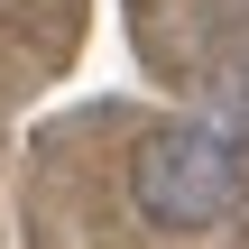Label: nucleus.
Segmentation results:
<instances>
[{
    "instance_id": "1",
    "label": "nucleus",
    "mask_w": 249,
    "mask_h": 249,
    "mask_svg": "<svg viewBox=\"0 0 249 249\" xmlns=\"http://www.w3.org/2000/svg\"><path fill=\"white\" fill-rule=\"evenodd\" d=\"M240 194H249V157L213 120H166L129 157V203L148 231H213L240 213Z\"/></svg>"
},
{
    "instance_id": "2",
    "label": "nucleus",
    "mask_w": 249,
    "mask_h": 249,
    "mask_svg": "<svg viewBox=\"0 0 249 249\" xmlns=\"http://www.w3.org/2000/svg\"><path fill=\"white\" fill-rule=\"evenodd\" d=\"M231 111H240V120H249V65H240V74H231Z\"/></svg>"
}]
</instances>
